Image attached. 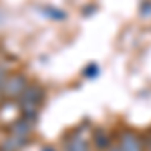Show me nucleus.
<instances>
[{
	"instance_id": "1a4fd4ad",
	"label": "nucleus",
	"mask_w": 151,
	"mask_h": 151,
	"mask_svg": "<svg viewBox=\"0 0 151 151\" xmlns=\"http://www.w3.org/2000/svg\"><path fill=\"white\" fill-rule=\"evenodd\" d=\"M147 151H151V141H149V145H147Z\"/></svg>"
},
{
	"instance_id": "f03ea898",
	"label": "nucleus",
	"mask_w": 151,
	"mask_h": 151,
	"mask_svg": "<svg viewBox=\"0 0 151 151\" xmlns=\"http://www.w3.org/2000/svg\"><path fill=\"white\" fill-rule=\"evenodd\" d=\"M26 81H24L22 75H10V77H6V81L2 85V99H20L22 93L26 91Z\"/></svg>"
},
{
	"instance_id": "7ed1b4c3",
	"label": "nucleus",
	"mask_w": 151,
	"mask_h": 151,
	"mask_svg": "<svg viewBox=\"0 0 151 151\" xmlns=\"http://www.w3.org/2000/svg\"><path fill=\"white\" fill-rule=\"evenodd\" d=\"M119 149L121 151H143V147H141V141L137 139L135 133L125 131V133H121V137H119Z\"/></svg>"
},
{
	"instance_id": "6e6552de",
	"label": "nucleus",
	"mask_w": 151,
	"mask_h": 151,
	"mask_svg": "<svg viewBox=\"0 0 151 151\" xmlns=\"http://www.w3.org/2000/svg\"><path fill=\"white\" fill-rule=\"evenodd\" d=\"M109 151H121V149H119V145H117V147H111Z\"/></svg>"
},
{
	"instance_id": "0eeeda50",
	"label": "nucleus",
	"mask_w": 151,
	"mask_h": 151,
	"mask_svg": "<svg viewBox=\"0 0 151 151\" xmlns=\"http://www.w3.org/2000/svg\"><path fill=\"white\" fill-rule=\"evenodd\" d=\"M97 145H99V147H105V145H107V133H105V131H101V135L97 133Z\"/></svg>"
},
{
	"instance_id": "39448f33",
	"label": "nucleus",
	"mask_w": 151,
	"mask_h": 151,
	"mask_svg": "<svg viewBox=\"0 0 151 151\" xmlns=\"http://www.w3.org/2000/svg\"><path fill=\"white\" fill-rule=\"evenodd\" d=\"M40 10L45 12L47 16H50V18H57V20H63V18H67V14L63 10H57V8H50V6H42Z\"/></svg>"
},
{
	"instance_id": "20e7f679",
	"label": "nucleus",
	"mask_w": 151,
	"mask_h": 151,
	"mask_svg": "<svg viewBox=\"0 0 151 151\" xmlns=\"http://www.w3.org/2000/svg\"><path fill=\"white\" fill-rule=\"evenodd\" d=\"M65 151H89V141H87V137L81 135V131H77L69 137Z\"/></svg>"
},
{
	"instance_id": "423d86ee",
	"label": "nucleus",
	"mask_w": 151,
	"mask_h": 151,
	"mask_svg": "<svg viewBox=\"0 0 151 151\" xmlns=\"http://www.w3.org/2000/svg\"><path fill=\"white\" fill-rule=\"evenodd\" d=\"M95 73H99V67H97V65H89V67L85 69V75H87L89 79H93V75H95Z\"/></svg>"
},
{
	"instance_id": "f257e3e1",
	"label": "nucleus",
	"mask_w": 151,
	"mask_h": 151,
	"mask_svg": "<svg viewBox=\"0 0 151 151\" xmlns=\"http://www.w3.org/2000/svg\"><path fill=\"white\" fill-rule=\"evenodd\" d=\"M42 89L40 87H26V91L22 93V97L18 99L20 101V113H22V119H28L32 121L38 113V107L42 103Z\"/></svg>"
},
{
	"instance_id": "9d476101",
	"label": "nucleus",
	"mask_w": 151,
	"mask_h": 151,
	"mask_svg": "<svg viewBox=\"0 0 151 151\" xmlns=\"http://www.w3.org/2000/svg\"><path fill=\"white\" fill-rule=\"evenodd\" d=\"M45 151H52V149H45Z\"/></svg>"
}]
</instances>
